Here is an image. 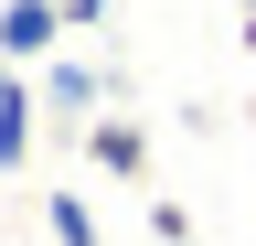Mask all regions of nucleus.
Wrapping results in <instances>:
<instances>
[{
  "instance_id": "obj_8",
  "label": "nucleus",
  "mask_w": 256,
  "mask_h": 246,
  "mask_svg": "<svg viewBox=\"0 0 256 246\" xmlns=\"http://www.w3.org/2000/svg\"><path fill=\"white\" fill-rule=\"evenodd\" d=\"M246 11H256V0H246Z\"/></svg>"
},
{
  "instance_id": "obj_4",
  "label": "nucleus",
  "mask_w": 256,
  "mask_h": 246,
  "mask_svg": "<svg viewBox=\"0 0 256 246\" xmlns=\"http://www.w3.org/2000/svg\"><path fill=\"white\" fill-rule=\"evenodd\" d=\"M32 107H43V97H32L22 75L0 86V171H22V161H32Z\"/></svg>"
},
{
  "instance_id": "obj_3",
  "label": "nucleus",
  "mask_w": 256,
  "mask_h": 246,
  "mask_svg": "<svg viewBox=\"0 0 256 246\" xmlns=\"http://www.w3.org/2000/svg\"><path fill=\"white\" fill-rule=\"evenodd\" d=\"M43 107H54V118H96V65L54 54V65H43Z\"/></svg>"
},
{
  "instance_id": "obj_1",
  "label": "nucleus",
  "mask_w": 256,
  "mask_h": 246,
  "mask_svg": "<svg viewBox=\"0 0 256 246\" xmlns=\"http://www.w3.org/2000/svg\"><path fill=\"white\" fill-rule=\"evenodd\" d=\"M54 54H64L54 0H0V65H54Z\"/></svg>"
},
{
  "instance_id": "obj_6",
  "label": "nucleus",
  "mask_w": 256,
  "mask_h": 246,
  "mask_svg": "<svg viewBox=\"0 0 256 246\" xmlns=\"http://www.w3.org/2000/svg\"><path fill=\"white\" fill-rule=\"evenodd\" d=\"M64 11V33H86V22H107V0H54Z\"/></svg>"
},
{
  "instance_id": "obj_2",
  "label": "nucleus",
  "mask_w": 256,
  "mask_h": 246,
  "mask_svg": "<svg viewBox=\"0 0 256 246\" xmlns=\"http://www.w3.org/2000/svg\"><path fill=\"white\" fill-rule=\"evenodd\" d=\"M86 161H96V171H118V182H139V171H150L139 118H96V129H86Z\"/></svg>"
},
{
  "instance_id": "obj_5",
  "label": "nucleus",
  "mask_w": 256,
  "mask_h": 246,
  "mask_svg": "<svg viewBox=\"0 0 256 246\" xmlns=\"http://www.w3.org/2000/svg\"><path fill=\"white\" fill-rule=\"evenodd\" d=\"M43 225H54V246H107V235H96V214H86V193H54Z\"/></svg>"
},
{
  "instance_id": "obj_7",
  "label": "nucleus",
  "mask_w": 256,
  "mask_h": 246,
  "mask_svg": "<svg viewBox=\"0 0 256 246\" xmlns=\"http://www.w3.org/2000/svg\"><path fill=\"white\" fill-rule=\"evenodd\" d=\"M246 54H256V11H246Z\"/></svg>"
}]
</instances>
